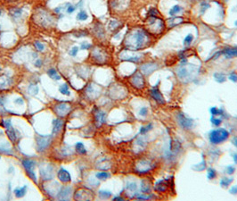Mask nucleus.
I'll return each instance as SVG.
<instances>
[{
  "label": "nucleus",
  "mask_w": 237,
  "mask_h": 201,
  "mask_svg": "<svg viewBox=\"0 0 237 201\" xmlns=\"http://www.w3.org/2000/svg\"><path fill=\"white\" fill-rule=\"evenodd\" d=\"M145 38L146 35L143 31H134L131 35H129L127 38V45L130 48L138 49L144 46Z\"/></svg>",
  "instance_id": "nucleus-1"
},
{
  "label": "nucleus",
  "mask_w": 237,
  "mask_h": 201,
  "mask_svg": "<svg viewBox=\"0 0 237 201\" xmlns=\"http://www.w3.org/2000/svg\"><path fill=\"white\" fill-rule=\"evenodd\" d=\"M229 132L225 129H217L209 134V140L212 144H220L228 139Z\"/></svg>",
  "instance_id": "nucleus-2"
},
{
  "label": "nucleus",
  "mask_w": 237,
  "mask_h": 201,
  "mask_svg": "<svg viewBox=\"0 0 237 201\" xmlns=\"http://www.w3.org/2000/svg\"><path fill=\"white\" fill-rule=\"evenodd\" d=\"M22 164H23V167L25 168L27 173L30 177V179L33 182H37V177H36L35 172H34V169H35V166H36L35 162L30 159H24L22 161Z\"/></svg>",
  "instance_id": "nucleus-3"
},
{
  "label": "nucleus",
  "mask_w": 237,
  "mask_h": 201,
  "mask_svg": "<svg viewBox=\"0 0 237 201\" xmlns=\"http://www.w3.org/2000/svg\"><path fill=\"white\" fill-rule=\"evenodd\" d=\"M93 192H91L87 189H80L76 191L74 198L77 200H90L93 198Z\"/></svg>",
  "instance_id": "nucleus-4"
},
{
  "label": "nucleus",
  "mask_w": 237,
  "mask_h": 201,
  "mask_svg": "<svg viewBox=\"0 0 237 201\" xmlns=\"http://www.w3.org/2000/svg\"><path fill=\"white\" fill-rule=\"evenodd\" d=\"M177 121L179 125L181 126L183 129L185 130H188V129H191L193 127V120L188 117H186L184 114L182 113H179L177 114Z\"/></svg>",
  "instance_id": "nucleus-5"
},
{
  "label": "nucleus",
  "mask_w": 237,
  "mask_h": 201,
  "mask_svg": "<svg viewBox=\"0 0 237 201\" xmlns=\"http://www.w3.org/2000/svg\"><path fill=\"white\" fill-rule=\"evenodd\" d=\"M4 128H6V132L7 134L9 139L12 142H15L17 140V136H16V133H15L14 129L12 126L11 121L6 120L4 122Z\"/></svg>",
  "instance_id": "nucleus-6"
},
{
  "label": "nucleus",
  "mask_w": 237,
  "mask_h": 201,
  "mask_svg": "<svg viewBox=\"0 0 237 201\" xmlns=\"http://www.w3.org/2000/svg\"><path fill=\"white\" fill-rule=\"evenodd\" d=\"M55 111L59 116H65L71 111V105L67 103H60L55 105Z\"/></svg>",
  "instance_id": "nucleus-7"
},
{
  "label": "nucleus",
  "mask_w": 237,
  "mask_h": 201,
  "mask_svg": "<svg viewBox=\"0 0 237 201\" xmlns=\"http://www.w3.org/2000/svg\"><path fill=\"white\" fill-rule=\"evenodd\" d=\"M36 140H37L38 150L43 151L49 146V144H50V142H51V138L50 137H42V136L37 137Z\"/></svg>",
  "instance_id": "nucleus-8"
},
{
  "label": "nucleus",
  "mask_w": 237,
  "mask_h": 201,
  "mask_svg": "<svg viewBox=\"0 0 237 201\" xmlns=\"http://www.w3.org/2000/svg\"><path fill=\"white\" fill-rule=\"evenodd\" d=\"M71 187H64V188L61 189V190L59 191L57 195L58 199L60 200H68L71 197Z\"/></svg>",
  "instance_id": "nucleus-9"
},
{
  "label": "nucleus",
  "mask_w": 237,
  "mask_h": 201,
  "mask_svg": "<svg viewBox=\"0 0 237 201\" xmlns=\"http://www.w3.org/2000/svg\"><path fill=\"white\" fill-rule=\"evenodd\" d=\"M57 177L62 182H69L71 180V177L70 173L64 168L59 170V172L57 173Z\"/></svg>",
  "instance_id": "nucleus-10"
},
{
  "label": "nucleus",
  "mask_w": 237,
  "mask_h": 201,
  "mask_svg": "<svg viewBox=\"0 0 237 201\" xmlns=\"http://www.w3.org/2000/svg\"><path fill=\"white\" fill-rule=\"evenodd\" d=\"M40 173H41V176L45 180H51L54 176L53 167H52L50 164H48L46 168L40 169Z\"/></svg>",
  "instance_id": "nucleus-11"
},
{
  "label": "nucleus",
  "mask_w": 237,
  "mask_h": 201,
  "mask_svg": "<svg viewBox=\"0 0 237 201\" xmlns=\"http://www.w3.org/2000/svg\"><path fill=\"white\" fill-rule=\"evenodd\" d=\"M151 96H152V98H154L159 104H164L165 103V100H164L163 96L161 95V91H160L158 89H156V88H154V89H152V90H151Z\"/></svg>",
  "instance_id": "nucleus-12"
},
{
  "label": "nucleus",
  "mask_w": 237,
  "mask_h": 201,
  "mask_svg": "<svg viewBox=\"0 0 237 201\" xmlns=\"http://www.w3.org/2000/svg\"><path fill=\"white\" fill-rule=\"evenodd\" d=\"M11 80L6 76H0V90L6 89L10 87Z\"/></svg>",
  "instance_id": "nucleus-13"
},
{
  "label": "nucleus",
  "mask_w": 237,
  "mask_h": 201,
  "mask_svg": "<svg viewBox=\"0 0 237 201\" xmlns=\"http://www.w3.org/2000/svg\"><path fill=\"white\" fill-rule=\"evenodd\" d=\"M64 123L60 119H56L53 122V134H57L58 132L62 130Z\"/></svg>",
  "instance_id": "nucleus-14"
},
{
  "label": "nucleus",
  "mask_w": 237,
  "mask_h": 201,
  "mask_svg": "<svg viewBox=\"0 0 237 201\" xmlns=\"http://www.w3.org/2000/svg\"><path fill=\"white\" fill-rule=\"evenodd\" d=\"M38 22H41L42 25H46V23L47 24H50L53 20H52V17L47 13H41L39 14V19H38Z\"/></svg>",
  "instance_id": "nucleus-15"
},
{
  "label": "nucleus",
  "mask_w": 237,
  "mask_h": 201,
  "mask_svg": "<svg viewBox=\"0 0 237 201\" xmlns=\"http://www.w3.org/2000/svg\"><path fill=\"white\" fill-rule=\"evenodd\" d=\"M132 83L135 86V87L141 88V87H143L144 83V79L139 73H137V74H135V77L132 78Z\"/></svg>",
  "instance_id": "nucleus-16"
},
{
  "label": "nucleus",
  "mask_w": 237,
  "mask_h": 201,
  "mask_svg": "<svg viewBox=\"0 0 237 201\" xmlns=\"http://www.w3.org/2000/svg\"><path fill=\"white\" fill-rule=\"evenodd\" d=\"M222 54H224V55L228 58L237 57V48L228 47V48H225V50L222 52Z\"/></svg>",
  "instance_id": "nucleus-17"
},
{
  "label": "nucleus",
  "mask_w": 237,
  "mask_h": 201,
  "mask_svg": "<svg viewBox=\"0 0 237 201\" xmlns=\"http://www.w3.org/2000/svg\"><path fill=\"white\" fill-rule=\"evenodd\" d=\"M105 117H106V114L103 112L98 111L97 113H96V123H97V125L98 126H100L103 123H105Z\"/></svg>",
  "instance_id": "nucleus-18"
},
{
  "label": "nucleus",
  "mask_w": 237,
  "mask_h": 201,
  "mask_svg": "<svg viewBox=\"0 0 237 201\" xmlns=\"http://www.w3.org/2000/svg\"><path fill=\"white\" fill-rule=\"evenodd\" d=\"M155 69H156V66L154 64H144V66H142V71L145 74L152 73Z\"/></svg>",
  "instance_id": "nucleus-19"
},
{
  "label": "nucleus",
  "mask_w": 237,
  "mask_h": 201,
  "mask_svg": "<svg viewBox=\"0 0 237 201\" xmlns=\"http://www.w3.org/2000/svg\"><path fill=\"white\" fill-rule=\"evenodd\" d=\"M27 191V186H23L22 188H17L14 189V194L16 196V198H22L26 194Z\"/></svg>",
  "instance_id": "nucleus-20"
},
{
  "label": "nucleus",
  "mask_w": 237,
  "mask_h": 201,
  "mask_svg": "<svg viewBox=\"0 0 237 201\" xmlns=\"http://www.w3.org/2000/svg\"><path fill=\"white\" fill-rule=\"evenodd\" d=\"M167 189V184L165 182V180H159L157 182V184L155 185V189L157 191H161V192H163L165 191Z\"/></svg>",
  "instance_id": "nucleus-21"
},
{
  "label": "nucleus",
  "mask_w": 237,
  "mask_h": 201,
  "mask_svg": "<svg viewBox=\"0 0 237 201\" xmlns=\"http://www.w3.org/2000/svg\"><path fill=\"white\" fill-rule=\"evenodd\" d=\"M47 74H48L49 77H50L51 79H53V80H55V81L61 80V76L59 75V73H58L55 69L48 70V71H47Z\"/></svg>",
  "instance_id": "nucleus-22"
},
{
  "label": "nucleus",
  "mask_w": 237,
  "mask_h": 201,
  "mask_svg": "<svg viewBox=\"0 0 237 201\" xmlns=\"http://www.w3.org/2000/svg\"><path fill=\"white\" fill-rule=\"evenodd\" d=\"M187 75V69L186 67H180L179 69L177 70V76L180 79H184L186 78Z\"/></svg>",
  "instance_id": "nucleus-23"
},
{
  "label": "nucleus",
  "mask_w": 237,
  "mask_h": 201,
  "mask_svg": "<svg viewBox=\"0 0 237 201\" xmlns=\"http://www.w3.org/2000/svg\"><path fill=\"white\" fill-rule=\"evenodd\" d=\"M76 149L77 151H78V153H80V154H86V148L84 145H83V143H81V142H78V143L76 144Z\"/></svg>",
  "instance_id": "nucleus-24"
},
{
  "label": "nucleus",
  "mask_w": 237,
  "mask_h": 201,
  "mask_svg": "<svg viewBox=\"0 0 237 201\" xmlns=\"http://www.w3.org/2000/svg\"><path fill=\"white\" fill-rule=\"evenodd\" d=\"M59 90H60L61 93L64 94V95H66V96H70V95H71V93H70V91H69V87H68L67 84H64V85L61 86V87L59 88Z\"/></svg>",
  "instance_id": "nucleus-25"
},
{
  "label": "nucleus",
  "mask_w": 237,
  "mask_h": 201,
  "mask_svg": "<svg viewBox=\"0 0 237 201\" xmlns=\"http://www.w3.org/2000/svg\"><path fill=\"white\" fill-rule=\"evenodd\" d=\"M232 182H233L232 178H222L220 180V185L222 187H227Z\"/></svg>",
  "instance_id": "nucleus-26"
},
{
  "label": "nucleus",
  "mask_w": 237,
  "mask_h": 201,
  "mask_svg": "<svg viewBox=\"0 0 237 201\" xmlns=\"http://www.w3.org/2000/svg\"><path fill=\"white\" fill-rule=\"evenodd\" d=\"M29 92H30V95H33V96H35V95H37L38 93V87L37 85H30V87H29Z\"/></svg>",
  "instance_id": "nucleus-27"
},
{
  "label": "nucleus",
  "mask_w": 237,
  "mask_h": 201,
  "mask_svg": "<svg viewBox=\"0 0 237 201\" xmlns=\"http://www.w3.org/2000/svg\"><path fill=\"white\" fill-rule=\"evenodd\" d=\"M10 13H11V15L13 16L14 18H18V17H20L22 15V10L21 9H19V8L12 9Z\"/></svg>",
  "instance_id": "nucleus-28"
},
{
  "label": "nucleus",
  "mask_w": 237,
  "mask_h": 201,
  "mask_svg": "<svg viewBox=\"0 0 237 201\" xmlns=\"http://www.w3.org/2000/svg\"><path fill=\"white\" fill-rule=\"evenodd\" d=\"M87 17L88 16H87V13L85 11H81L77 15V20H78V21H85V20L87 19Z\"/></svg>",
  "instance_id": "nucleus-29"
},
{
  "label": "nucleus",
  "mask_w": 237,
  "mask_h": 201,
  "mask_svg": "<svg viewBox=\"0 0 237 201\" xmlns=\"http://www.w3.org/2000/svg\"><path fill=\"white\" fill-rule=\"evenodd\" d=\"M109 176V173L106 172H100V173H96V178L99 180H106Z\"/></svg>",
  "instance_id": "nucleus-30"
},
{
  "label": "nucleus",
  "mask_w": 237,
  "mask_h": 201,
  "mask_svg": "<svg viewBox=\"0 0 237 201\" xmlns=\"http://www.w3.org/2000/svg\"><path fill=\"white\" fill-rule=\"evenodd\" d=\"M210 113L212 115H223V110L222 109H218V107H211L210 108Z\"/></svg>",
  "instance_id": "nucleus-31"
},
{
  "label": "nucleus",
  "mask_w": 237,
  "mask_h": 201,
  "mask_svg": "<svg viewBox=\"0 0 237 201\" xmlns=\"http://www.w3.org/2000/svg\"><path fill=\"white\" fill-rule=\"evenodd\" d=\"M207 176H208V179H209V180H213L214 178H215L216 176H217L216 171L214 170V169H212V168H209V170H208Z\"/></svg>",
  "instance_id": "nucleus-32"
},
{
  "label": "nucleus",
  "mask_w": 237,
  "mask_h": 201,
  "mask_svg": "<svg viewBox=\"0 0 237 201\" xmlns=\"http://www.w3.org/2000/svg\"><path fill=\"white\" fill-rule=\"evenodd\" d=\"M180 11H181V7H180L179 6H175L170 9V11H169V14H170L171 16H173V15H175V14H177V13H179Z\"/></svg>",
  "instance_id": "nucleus-33"
},
{
  "label": "nucleus",
  "mask_w": 237,
  "mask_h": 201,
  "mask_svg": "<svg viewBox=\"0 0 237 201\" xmlns=\"http://www.w3.org/2000/svg\"><path fill=\"white\" fill-rule=\"evenodd\" d=\"M214 77H215L216 81H218V82H220V83L224 82L225 81V76L222 73H215L214 74Z\"/></svg>",
  "instance_id": "nucleus-34"
},
{
  "label": "nucleus",
  "mask_w": 237,
  "mask_h": 201,
  "mask_svg": "<svg viewBox=\"0 0 237 201\" xmlns=\"http://www.w3.org/2000/svg\"><path fill=\"white\" fill-rule=\"evenodd\" d=\"M99 196L102 198H109L110 196H112V193L110 191H106V190H100L99 191Z\"/></svg>",
  "instance_id": "nucleus-35"
},
{
  "label": "nucleus",
  "mask_w": 237,
  "mask_h": 201,
  "mask_svg": "<svg viewBox=\"0 0 237 201\" xmlns=\"http://www.w3.org/2000/svg\"><path fill=\"white\" fill-rule=\"evenodd\" d=\"M136 188H137V186L135 182H129V183H128V185H127V189L128 191H130V192L135 191L136 190Z\"/></svg>",
  "instance_id": "nucleus-36"
},
{
  "label": "nucleus",
  "mask_w": 237,
  "mask_h": 201,
  "mask_svg": "<svg viewBox=\"0 0 237 201\" xmlns=\"http://www.w3.org/2000/svg\"><path fill=\"white\" fill-rule=\"evenodd\" d=\"M193 36L192 34H188L186 37V39H185V41H184L185 45H190L192 41H193Z\"/></svg>",
  "instance_id": "nucleus-37"
},
{
  "label": "nucleus",
  "mask_w": 237,
  "mask_h": 201,
  "mask_svg": "<svg viewBox=\"0 0 237 201\" xmlns=\"http://www.w3.org/2000/svg\"><path fill=\"white\" fill-rule=\"evenodd\" d=\"M4 98L3 96H0V113H4L6 109L4 107Z\"/></svg>",
  "instance_id": "nucleus-38"
},
{
  "label": "nucleus",
  "mask_w": 237,
  "mask_h": 201,
  "mask_svg": "<svg viewBox=\"0 0 237 201\" xmlns=\"http://www.w3.org/2000/svg\"><path fill=\"white\" fill-rule=\"evenodd\" d=\"M78 47H73L71 49V51L69 52V55L71 56H76V55L78 54Z\"/></svg>",
  "instance_id": "nucleus-39"
},
{
  "label": "nucleus",
  "mask_w": 237,
  "mask_h": 201,
  "mask_svg": "<svg viewBox=\"0 0 237 201\" xmlns=\"http://www.w3.org/2000/svg\"><path fill=\"white\" fill-rule=\"evenodd\" d=\"M152 124H149L148 126H146V127H142L141 128V130H140V132L142 133V134H144V133H146L148 132V130H150L151 129H152Z\"/></svg>",
  "instance_id": "nucleus-40"
},
{
  "label": "nucleus",
  "mask_w": 237,
  "mask_h": 201,
  "mask_svg": "<svg viewBox=\"0 0 237 201\" xmlns=\"http://www.w3.org/2000/svg\"><path fill=\"white\" fill-rule=\"evenodd\" d=\"M211 122H212V123H213L214 125L218 126V125H220L221 123H222V120H221V119H218V118H213V117H212Z\"/></svg>",
  "instance_id": "nucleus-41"
},
{
  "label": "nucleus",
  "mask_w": 237,
  "mask_h": 201,
  "mask_svg": "<svg viewBox=\"0 0 237 201\" xmlns=\"http://www.w3.org/2000/svg\"><path fill=\"white\" fill-rule=\"evenodd\" d=\"M234 171H235V168H234L233 165H229L227 167V173H228V174H233L234 173Z\"/></svg>",
  "instance_id": "nucleus-42"
},
{
  "label": "nucleus",
  "mask_w": 237,
  "mask_h": 201,
  "mask_svg": "<svg viewBox=\"0 0 237 201\" xmlns=\"http://www.w3.org/2000/svg\"><path fill=\"white\" fill-rule=\"evenodd\" d=\"M35 46L38 48V50H39V51H43V50H44V48H45L44 45H43L42 43H40V42H36L35 43Z\"/></svg>",
  "instance_id": "nucleus-43"
},
{
  "label": "nucleus",
  "mask_w": 237,
  "mask_h": 201,
  "mask_svg": "<svg viewBox=\"0 0 237 201\" xmlns=\"http://www.w3.org/2000/svg\"><path fill=\"white\" fill-rule=\"evenodd\" d=\"M147 113H148L147 107H142L139 112V114H140V115H142V116H145L146 114H147Z\"/></svg>",
  "instance_id": "nucleus-44"
},
{
  "label": "nucleus",
  "mask_w": 237,
  "mask_h": 201,
  "mask_svg": "<svg viewBox=\"0 0 237 201\" xmlns=\"http://www.w3.org/2000/svg\"><path fill=\"white\" fill-rule=\"evenodd\" d=\"M229 80L233 81H234V82H237V74L234 73H231L229 75Z\"/></svg>",
  "instance_id": "nucleus-45"
},
{
  "label": "nucleus",
  "mask_w": 237,
  "mask_h": 201,
  "mask_svg": "<svg viewBox=\"0 0 237 201\" xmlns=\"http://www.w3.org/2000/svg\"><path fill=\"white\" fill-rule=\"evenodd\" d=\"M74 11H75V6H71V4H69L68 7H67V13H73Z\"/></svg>",
  "instance_id": "nucleus-46"
},
{
  "label": "nucleus",
  "mask_w": 237,
  "mask_h": 201,
  "mask_svg": "<svg viewBox=\"0 0 237 201\" xmlns=\"http://www.w3.org/2000/svg\"><path fill=\"white\" fill-rule=\"evenodd\" d=\"M90 47H91V45L87 44V43H82V45H81V48H82L83 50H87V49L90 48Z\"/></svg>",
  "instance_id": "nucleus-47"
},
{
  "label": "nucleus",
  "mask_w": 237,
  "mask_h": 201,
  "mask_svg": "<svg viewBox=\"0 0 237 201\" xmlns=\"http://www.w3.org/2000/svg\"><path fill=\"white\" fill-rule=\"evenodd\" d=\"M230 193H232L233 195H235V194H237V186H233L231 189H230L229 190Z\"/></svg>",
  "instance_id": "nucleus-48"
},
{
  "label": "nucleus",
  "mask_w": 237,
  "mask_h": 201,
  "mask_svg": "<svg viewBox=\"0 0 237 201\" xmlns=\"http://www.w3.org/2000/svg\"><path fill=\"white\" fill-rule=\"evenodd\" d=\"M42 65V61L41 60H39V59H38L37 61H36V63H35V66L36 67H40Z\"/></svg>",
  "instance_id": "nucleus-49"
},
{
  "label": "nucleus",
  "mask_w": 237,
  "mask_h": 201,
  "mask_svg": "<svg viewBox=\"0 0 237 201\" xmlns=\"http://www.w3.org/2000/svg\"><path fill=\"white\" fill-rule=\"evenodd\" d=\"M14 103H15V104H18V105H21V104L23 103V101H22V98H17L16 100L14 101Z\"/></svg>",
  "instance_id": "nucleus-50"
},
{
  "label": "nucleus",
  "mask_w": 237,
  "mask_h": 201,
  "mask_svg": "<svg viewBox=\"0 0 237 201\" xmlns=\"http://www.w3.org/2000/svg\"><path fill=\"white\" fill-rule=\"evenodd\" d=\"M232 143H233L234 146L237 147V137H234V139H232Z\"/></svg>",
  "instance_id": "nucleus-51"
},
{
  "label": "nucleus",
  "mask_w": 237,
  "mask_h": 201,
  "mask_svg": "<svg viewBox=\"0 0 237 201\" xmlns=\"http://www.w3.org/2000/svg\"><path fill=\"white\" fill-rule=\"evenodd\" d=\"M233 157H234V163H235V164H237V154H236V153H234V154L233 155Z\"/></svg>",
  "instance_id": "nucleus-52"
},
{
  "label": "nucleus",
  "mask_w": 237,
  "mask_h": 201,
  "mask_svg": "<svg viewBox=\"0 0 237 201\" xmlns=\"http://www.w3.org/2000/svg\"><path fill=\"white\" fill-rule=\"evenodd\" d=\"M114 200H123V198H122L117 197V198H114Z\"/></svg>",
  "instance_id": "nucleus-53"
}]
</instances>
